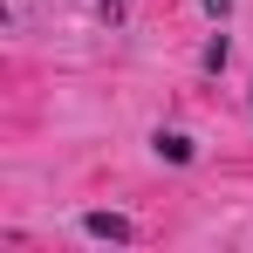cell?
<instances>
[{
    "label": "cell",
    "instance_id": "1",
    "mask_svg": "<svg viewBox=\"0 0 253 253\" xmlns=\"http://www.w3.org/2000/svg\"><path fill=\"white\" fill-rule=\"evenodd\" d=\"M151 144H158V158H165V165H192V137H185V130H158Z\"/></svg>",
    "mask_w": 253,
    "mask_h": 253
},
{
    "label": "cell",
    "instance_id": "2",
    "mask_svg": "<svg viewBox=\"0 0 253 253\" xmlns=\"http://www.w3.org/2000/svg\"><path fill=\"white\" fill-rule=\"evenodd\" d=\"M83 233H89V240H130V219H117V212H89Z\"/></svg>",
    "mask_w": 253,
    "mask_h": 253
},
{
    "label": "cell",
    "instance_id": "3",
    "mask_svg": "<svg viewBox=\"0 0 253 253\" xmlns=\"http://www.w3.org/2000/svg\"><path fill=\"white\" fill-rule=\"evenodd\" d=\"M199 62H206V76H219V69L233 62V42H226V35H212V42H206V55H199Z\"/></svg>",
    "mask_w": 253,
    "mask_h": 253
},
{
    "label": "cell",
    "instance_id": "4",
    "mask_svg": "<svg viewBox=\"0 0 253 253\" xmlns=\"http://www.w3.org/2000/svg\"><path fill=\"white\" fill-rule=\"evenodd\" d=\"M206 14H233V0H206Z\"/></svg>",
    "mask_w": 253,
    "mask_h": 253
}]
</instances>
